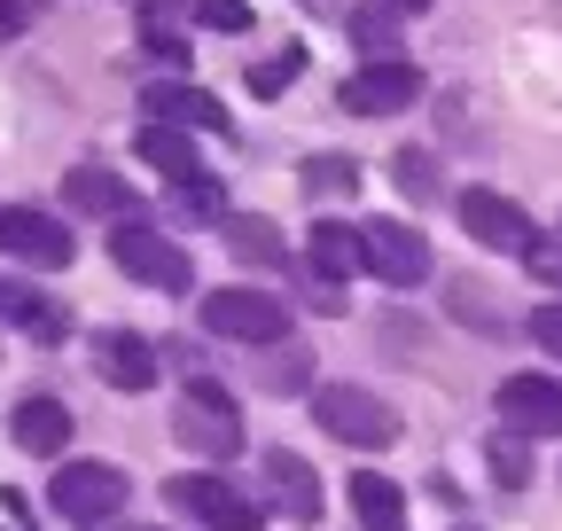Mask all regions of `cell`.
<instances>
[{"label": "cell", "instance_id": "6da1fadb", "mask_svg": "<svg viewBox=\"0 0 562 531\" xmlns=\"http://www.w3.org/2000/svg\"><path fill=\"white\" fill-rule=\"evenodd\" d=\"M110 266H117L125 282H140V290H165V297H188V290H195L188 250H180L172 235H157L149 219H117V235H110Z\"/></svg>", "mask_w": 562, "mask_h": 531}, {"label": "cell", "instance_id": "7a4b0ae2", "mask_svg": "<svg viewBox=\"0 0 562 531\" xmlns=\"http://www.w3.org/2000/svg\"><path fill=\"white\" fill-rule=\"evenodd\" d=\"M172 438L203 461H227V453H243V407L220 383H188V391H172Z\"/></svg>", "mask_w": 562, "mask_h": 531}, {"label": "cell", "instance_id": "3957f363", "mask_svg": "<svg viewBox=\"0 0 562 531\" xmlns=\"http://www.w3.org/2000/svg\"><path fill=\"white\" fill-rule=\"evenodd\" d=\"M203 328L227 344H290V305L273 290H250V282H227L203 297Z\"/></svg>", "mask_w": 562, "mask_h": 531}, {"label": "cell", "instance_id": "277c9868", "mask_svg": "<svg viewBox=\"0 0 562 531\" xmlns=\"http://www.w3.org/2000/svg\"><path fill=\"white\" fill-rule=\"evenodd\" d=\"M313 422H321L328 438H344V445H360V453H375V445L398 438L391 398H383V391H360V383H321V391H313Z\"/></svg>", "mask_w": 562, "mask_h": 531}, {"label": "cell", "instance_id": "5b68a950", "mask_svg": "<svg viewBox=\"0 0 562 531\" xmlns=\"http://www.w3.org/2000/svg\"><path fill=\"white\" fill-rule=\"evenodd\" d=\"M360 242H368V274H375V282H391V290H422V282L438 274L430 235L406 227V219H368V227H360Z\"/></svg>", "mask_w": 562, "mask_h": 531}, {"label": "cell", "instance_id": "8992f818", "mask_svg": "<svg viewBox=\"0 0 562 531\" xmlns=\"http://www.w3.org/2000/svg\"><path fill=\"white\" fill-rule=\"evenodd\" d=\"M47 500H55L70 523L102 531V523L125 508V470H110V461H63L55 485H47Z\"/></svg>", "mask_w": 562, "mask_h": 531}, {"label": "cell", "instance_id": "52a82bcc", "mask_svg": "<svg viewBox=\"0 0 562 531\" xmlns=\"http://www.w3.org/2000/svg\"><path fill=\"white\" fill-rule=\"evenodd\" d=\"M165 500L180 508V516H195L203 531H266V516L220 477V470H188V477H172L165 485Z\"/></svg>", "mask_w": 562, "mask_h": 531}, {"label": "cell", "instance_id": "ba28073f", "mask_svg": "<svg viewBox=\"0 0 562 531\" xmlns=\"http://www.w3.org/2000/svg\"><path fill=\"white\" fill-rule=\"evenodd\" d=\"M351 117H398V110H414L422 102V71L406 55H375V63H360V71L344 79V94H336Z\"/></svg>", "mask_w": 562, "mask_h": 531}, {"label": "cell", "instance_id": "9c48e42d", "mask_svg": "<svg viewBox=\"0 0 562 531\" xmlns=\"http://www.w3.org/2000/svg\"><path fill=\"white\" fill-rule=\"evenodd\" d=\"M453 212H461V227H469L484 250H531V242H539L531 212H524V204H508L501 188H469V195H453Z\"/></svg>", "mask_w": 562, "mask_h": 531}, {"label": "cell", "instance_id": "30bf717a", "mask_svg": "<svg viewBox=\"0 0 562 531\" xmlns=\"http://www.w3.org/2000/svg\"><path fill=\"white\" fill-rule=\"evenodd\" d=\"M157 344L140 337V328H94V375L110 383V391H157Z\"/></svg>", "mask_w": 562, "mask_h": 531}, {"label": "cell", "instance_id": "8fae6325", "mask_svg": "<svg viewBox=\"0 0 562 531\" xmlns=\"http://www.w3.org/2000/svg\"><path fill=\"white\" fill-rule=\"evenodd\" d=\"M0 250L16 266H70V227L32 204H0Z\"/></svg>", "mask_w": 562, "mask_h": 531}, {"label": "cell", "instance_id": "7c38bea8", "mask_svg": "<svg viewBox=\"0 0 562 531\" xmlns=\"http://www.w3.org/2000/svg\"><path fill=\"white\" fill-rule=\"evenodd\" d=\"M140 117L180 125V133H227V102L188 87V79H149V87H140Z\"/></svg>", "mask_w": 562, "mask_h": 531}, {"label": "cell", "instance_id": "4fadbf2b", "mask_svg": "<svg viewBox=\"0 0 562 531\" xmlns=\"http://www.w3.org/2000/svg\"><path fill=\"white\" fill-rule=\"evenodd\" d=\"M501 422L516 438H562V375H508L501 383Z\"/></svg>", "mask_w": 562, "mask_h": 531}, {"label": "cell", "instance_id": "5bb4252c", "mask_svg": "<svg viewBox=\"0 0 562 531\" xmlns=\"http://www.w3.org/2000/svg\"><path fill=\"white\" fill-rule=\"evenodd\" d=\"M266 500H273V516H290V523H321V477H313V461L305 453H290V445H273L266 453Z\"/></svg>", "mask_w": 562, "mask_h": 531}, {"label": "cell", "instance_id": "9a60e30c", "mask_svg": "<svg viewBox=\"0 0 562 531\" xmlns=\"http://www.w3.org/2000/svg\"><path fill=\"white\" fill-rule=\"evenodd\" d=\"M305 258H313V274H321V282L368 274V242H360V227H344V219H321V227L305 235Z\"/></svg>", "mask_w": 562, "mask_h": 531}, {"label": "cell", "instance_id": "2e32d148", "mask_svg": "<svg viewBox=\"0 0 562 531\" xmlns=\"http://www.w3.org/2000/svg\"><path fill=\"white\" fill-rule=\"evenodd\" d=\"M63 204L70 212H87V219H125L133 212V188L102 165H79V172H63Z\"/></svg>", "mask_w": 562, "mask_h": 531}, {"label": "cell", "instance_id": "e0dca14e", "mask_svg": "<svg viewBox=\"0 0 562 531\" xmlns=\"http://www.w3.org/2000/svg\"><path fill=\"white\" fill-rule=\"evenodd\" d=\"M351 516H360V531H406V493L383 477V470H351Z\"/></svg>", "mask_w": 562, "mask_h": 531}, {"label": "cell", "instance_id": "ac0fdd59", "mask_svg": "<svg viewBox=\"0 0 562 531\" xmlns=\"http://www.w3.org/2000/svg\"><path fill=\"white\" fill-rule=\"evenodd\" d=\"M9 430H16L24 453H63V445H70V407H63V398H47V391H32L24 407L9 415Z\"/></svg>", "mask_w": 562, "mask_h": 531}, {"label": "cell", "instance_id": "d6986e66", "mask_svg": "<svg viewBox=\"0 0 562 531\" xmlns=\"http://www.w3.org/2000/svg\"><path fill=\"white\" fill-rule=\"evenodd\" d=\"M133 149H140V157H149V165H157V172H165L172 188H188V180H203V149L188 142V133H180V125H157V117H149V125H140V142H133Z\"/></svg>", "mask_w": 562, "mask_h": 531}, {"label": "cell", "instance_id": "ffe728a7", "mask_svg": "<svg viewBox=\"0 0 562 531\" xmlns=\"http://www.w3.org/2000/svg\"><path fill=\"white\" fill-rule=\"evenodd\" d=\"M220 227H227V242H235L250 266H290V250H281V227H266V219H250V212H227Z\"/></svg>", "mask_w": 562, "mask_h": 531}, {"label": "cell", "instance_id": "44dd1931", "mask_svg": "<svg viewBox=\"0 0 562 531\" xmlns=\"http://www.w3.org/2000/svg\"><path fill=\"white\" fill-rule=\"evenodd\" d=\"M344 24H351V39H360L368 63H375V55H398V9H391V0H375V9H351Z\"/></svg>", "mask_w": 562, "mask_h": 531}, {"label": "cell", "instance_id": "7402d4cb", "mask_svg": "<svg viewBox=\"0 0 562 531\" xmlns=\"http://www.w3.org/2000/svg\"><path fill=\"white\" fill-rule=\"evenodd\" d=\"M484 470H492V485H508V493H524V485H531V438L501 430V438L484 445Z\"/></svg>", "mask_w": 562, "mask_h": 531}, {"label": "cell", "instance_id": "603a6c76", "mask_svg": "<svg viewBox=\"0 0 562 531\" xmlns=\"http://www.w3.org/2000/svg\"><path fill=\"white\" fill-rule=\"evenodd\" d=\"M305 195H313V204H336V195H351V188H360V165H351V157H305Z\"/></svg>", "mask_w": 562, "mask_h": 531}, {"label": "cell", "instance_id": "cb8c5ba5", "mask_svg": "<svg viewBox=\"0 0 562 531\" xmlns=\"http://www.w3.org/2000/svg\"><path fill=\"white\" fill-rule=\"evenodd\" d=\"M391 180H398V195H422V204H430V195L446 188L430 149H398V157H391Z\"/></svg>", "mask_w": 562, "mask_h": 531}, {"label": "cell", "instance_id": "d4e9b609", "mask_svg": "<svg viewBox=\"0 0 562 531\" xmlns=\"http://www.w3.org/2000/svg\"><path fill=\"white\" fill-rule=\"evenodd\" d=\"M16 328H32L40 344H63V328H70V313H63L55 297H32V290H16Z\"/></svg>", "mask_w": 562, "mask_h": 531}, {"label": "cell", "instance_id": "484cf974", "mask_svg": "<svg viewBox=\"0 0 562 531\" xmlns=\"http://www.w3.org/2000/svg\"><path fill=\"white\" fill-rule=\"evenodd\" d=\"M220 204H227V195L211 188V180H188V188H180V219H195V227H220V219H227Z\"/></svg>", "mask_w": 562, "mask_h": 531}, {"label": "cell", "instance_id": "4316f807", "mask_svg": "<svg viewBox=\"0 0 562 531\" xmlns=\"http://www.w3.org/2000/svg\"><path fill=\"white\" fill-rule=\"evenodd\" d=\"M195 24L203 32H250L258 16H250V0H195Z\"/></svg>", "mask_w": 562, "mask_h": 531}, {"label": "cell", "instance_id": "83f0119b", "mask_svg": "<svg viewBox=\"0 0 562 531\" xmlns=\"http://www.w3.org/2000/svg\"><path fill=\"white\" fill-rule=\"evenodd\" d=\"M297 63H305L297 47H281L273 63H258V71H250V94H258V102H273L281 87H290V79H297Z\"/></svg>", "mask_w": 562, "mask_h": 531}, {"label": "cell", "instance_id": "f1b7e54d", "mask_svg": "<svg viewBox=\"0 0 562 531\" xmlns=\"http://www.w3.org/2000/svg\"><path fill=\"white\" fill-rule=\"evenodd\" d=\"M305 375H313L305 344H281V352H266V383H273V391H297Z\"/></svg>", "mask_w": 562, "mask_h": 531}, {"label": "cell", "instance_id": "f546056e", "mask_svg": "<svg viewBox=\"0 0 562 531\" xmlns=\"http://www.w3.org/2000/svg\"><path fill=\"white\" fill-rule=\"evenodd\" d=\"M524 337H531L539 352H554V360H562V305H531V320H524Z\"/></svg>", "mask_w": 562, "mask_h": 531}, {"label": "cell", "instance_id": "4dcf8cb0", "mask_svg": "<svg viewBox=\"0 0 562 531\" xmlns=\"http://www.w3.org/2000/svg\"><path fill=\"white\" fill-rule=\"evenodd\" d=\"M524 258H531V274H539V282H554V290H562V242H547V235H539Z\"/></svg>", "mask_w": 562, "mask_h": 531}, {"label": "cell", "instance_id": "1f68e13d", "mask_svg": "<svg viewBox=\"0 0 562 531\" xmlns=\"http://www.w3.org/2000/svg\"><path fill=\"white\" fill-rule=\"evenodd\" d=\"M24 16H32V0H0V47L24 32Z\"/></svg>", "mask_w": 562, "mask_h": 531}, {"label": "cell", "instance_id": "d6a6232c", "mask_svg": "<svg viewBox=\"0 0 562 531\" xmlns=\"http://www.w3.org/2000/svg\"><path fill=\"white\" fill-rule=\"evenodd\" d=\"M0 320H16V290L9 282H0Z\"/></svg>", "mask_w": 562, "mask_h": 531}, {"label": "cell", "instance_id": "836d02e7", "mask_svg": "<svg viewBox=\"0 0 562 531\" xmlns=\"http://www.w3.org/2000/svg\"><path fill=\"white\" fill-rule=\"evenodd\" d=\"M391 9H398V16H406V9H430V0H391Z\"/></svg>", "mask_w": 562, "mask_h": 531}, {"label": "cell", "instance_id": "e575fe53", "mask_svg": "<svg viewBox=\"0 0 562 531\" xmlns=\"http://www.w3.org/2000/svg\"><path fill=\"white\" fill-rule=\"evenodd\" d=\"M453 531H476V523H453Z\"/></svg>", "mask_w": 562, "mask_h": 531}]
</instances>
